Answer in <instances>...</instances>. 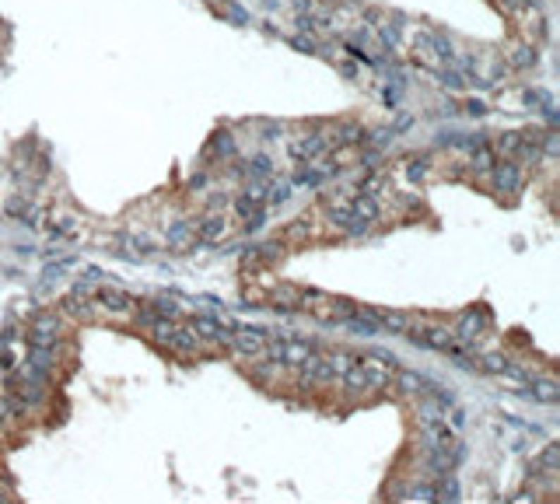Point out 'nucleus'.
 Listing matches in <instances>:
<instances>
[{"mask_svg":"<svg viewBox=\"0 0 560 504\" xmlns=\"http://www.w3.org/2000/svg\"><path fill=\"white\" fill-rule=\"evenodd\" d=\"M490 176H494L497 193H504V197H518V190H522V168H518V161H515V158H508V161H501V165L494 161Z\"/></svg>","mask_w":560,"mask_h":504,"instance_id":"obj_5","label":"nucleus"},{"mask_svg":"<svg viewBox=\"0 0 560 504\" xmlns=\"http://www.w3.org/2000/svg\"><path fill=\"white\" fill-rule=\"evenodd\" d=\"M287 197H291V183H277V179H270L267 183V200L270 207H280V203H287Z\"/></svg>","mask_w":560,"mask_h":504,"instance_id":"obj_27","label":"nucleus"},{"mask_svg":"<svg viewBox=\"0 0 560 504\" xmlns=\"http://www.w3.org/2000/svg\"><path fill=\"white\" fill-rule=\"evenodd\" d=\"M420 35H424V42L431 46V53H434L442 63H452V60H456V46H452L449 35H442V32H420Z\"/></svg>","mask_w":560,"mask_h":504,"instance_id":"obj_13","label":"nucleus"},{"mask_svg":"<svg viewBox=\"0 0 560 504\" xmlns=\"http://www.w3.org/2000/svg\"><path fill=\"white\" fill-rule=\"evenodd\" d=\"M403 498H406V501H424V504H431V501H434V480H431V484H417V487H413V491H406Z\"/></svg>","mask_w":560,"mask_h":504,"instance_id":"obj_32","label":"nucleus"},{"mask_svg":"<svg viewBox=\"0 0 560 504\" xmlns=\"http://www.w3.org/2000/svg\"><path fill=\"white\" fill-rule=\"evenodd\" d=\"M532 498H536V494H532V491H522V494H515V498H511V501L525 504V501H532Z\"/></svg>","mask_w":560,"mask_h":504,"instance_id":"obj_47","label":"nucleus"},{"mask_svg":"<svg viewBox=\"0 0 560 504\" xmlns=\"http://www.w3.org/2000/svg\"><path fill=\"white\" fill-rule=\"evenodd\" d=\"M49 235H53V238H74V235H78V221H74V217H67V221H60V224L53 221Z\"/></svg>","mask_w":560,"mask_h":504,"instance_id":"obj_33","label":"nucleus"},{"mask_svg":"<svg viewBox=\"0 0 560 504\" xmlns=\"http://www.w3.org/2000/svg\"><path fill=\"white\" fill-rule=\"evenodd\" d=\"M396 386H399V393H406V396H424V400H427V393L434 389L431 379H424V375H417V371H406V368H396Z\"/></svg>","mask_w":560,"mask_h":504,"instance_id":"obj_10","label":"nucleus"},{"mask_svg":"<svg viewBox=\"0 0 560 504\" xmlns=\"http://www.w3.org/2000/svg\"><path fill=\"white\" fill-rule=\"evenodd\" d=\"M540 154H550V158H557L560 154V137H557V130L550 126L547 133H543V144H540Z\"/></svg>","mask_w":560,"mask_h":504,"instance_id":"obj_34","label":"nucleus"},{"mask_svg":"<svg viewBox=\"0 0 560 504\" xmlns=\"http://www.w3.org/2000/svg\"><path fill=\"white\" fill-rule=\"evenodd\" d=\"M365 126H358V123H340L336 130H333V140L329 144H340V147H351V144H365Z\"/></svg>","mask_w":560,"mask_h":504,"instance_id":"obj_15","label":"nucleus"},{"mask_svg":"<svg viewBox=\"0 0 560 504\" xmlns=\"http://www.w3.org/2000/svg\"><path fill=\"white\" fill-rule=\"evenodd\" d=\"M224 235H228V217H224V214H210L203 224H196V242L214 245V242H221Z\"/></svg>","mask_w":560,"mask_h":504,"instance_id":"obj_11","label":"nucleus"},{"mask_svg":"<svg viewBox=\"0 0 560 504\" xmlns=\"http://www.w3.org/2000/svg\"><path fill=\"white\" fill-rule=\"evenodd\" d=\"M189 329H193L200 340H217V343H228V333H231V329H228L217 315H196Z\"/></svg>","mask_w":560,"mask_h":504,"instance_id":"obj_9","label":"nucleus"},{"mask_svg":"<svg viewBox=\"0 0 560 504\" xmlns=\"http://www.w3.org/2000/svg\"><path fill=\"white\" fill-rule=\"evenodd\" d=\"M522 140H525V133H518V130H508V133H501V140H497V151H501L504 158H518V151H522Z\"/></svg>","mask_w":560,"mask_h":504,"instance_id":"obj_22","label":"nucleus"},{"mask_svg":"<svg viewBox=\"0 0 560 504\" xmlns=\"http://www.w3.org/2000/svg\"><path fill=\"white\" fill-rule=\"evenodd\" d=\"M410 123H413V119H410L406 112H399V119H396V126H389V130H392V133H399V130H410Z\"/></svg>","mask_w":560,"mask_h":504,"instance_id":"obj_43","label":"nucleus"},{"mask_svg":"<svg viewBox=\"0 0 560 504\" xmlns=\"http://www.w3.org/2000/svg\"><path fill=\"white\" fill-rule=\"evenodd\" d=\"M329 137H322V133H308V137H298V140H291L287 144V154L294 158V161H301V165H312V161H319L322 154H329Z\"/></svg>","mask_w":560,"mask_h":504,"instance_id":"obj_3","label":"nucleus"},{"mask_svg":"<svg viewBox=\"0 0 560 504\" xmlns=\"http://www.w3.org/2000/svg\"><path fill=\"white\" fill-rule=\"evenodd\" d=\"M329 176H326V168H315V165H301L298 168V176L291 179V186H308V190H315V186H322Z\"/></svg>","mask_w":560,"mask_h":504,"instance_id":"obj_17","label":"nucleus"},{"mask_svg":"<svg viewBox=\"0 0 560 504\" xmlns=\"http://www.w3.org/2000/svg\"><path fill=\"white\" fill-rule=\"evenodd\" d=\"M434 78H438L445 88H452V92H459V88L466 85V78H463L459 70H449V63H445V67H438V70H434Z\"/></svg>","mask_w":560,"mask_h":504,"instance_id":"obj_28","label":"nucleus"},{"mask_svg":"<svg viewBox=\"0 0 560 504\" xmlns=\"http://www.w3.org/2000/svg\"><path fill=\"white\" fill-rule=\"evenodd\" d=\"M449 410H452V431H463V427H466V413L456 410V406H449Z\"/></svg>","mask_w":560,"mask_h":504,"instance_id":"obj_42","label":"nucleus"},{"mask_svg":"<svg viewBox=\"0 0 560 504\" xmlns=\"http://www.w3.org/2000/svg\"><path fill=\"white\" fill-rule=\"evenodd\" d=\"M368 357L382 361V364H385V368H392V371L399 368V357H396V354H389V350H378V347H372V350H368Z\"/></svg>","mask_w":560,"mask_h":504,"instance_id":"obj_39","label":"nucleus"},{"mask_svg":"<svg viewBox=\"0 0 560 504\" xmlns=\"http://www.w3.org/2000/svg\"><path fill=\"white\" fill-rule=\"evenodd\" d=\"M522 400H536V403H557L560 400V386L554 379H540L532 375L529 386H522Z\"/></svg>","mask_w":560,"mask_h":504,"instance_id":"obj_8","label":"nucleus"},{"mask_svg":"<svg viewBox=\"0 0 560 504\" xmlns=\"http://www.w3.org/2000/svg\"><path fill=\"white\" fill-rule=\"evenodd\" d=\"M473 151H476V154H473V168H476V172H490V168H494V151H490L487 144H483V147H473Z\"/></svg>","mask_w":560,"mask_h":504,"instance_id":"obj_30","label":"nucleus"},{"mask_svg":"<svg viewBox=\"0 0 560 504\" xmlns=\"http://www.w3.org/2000/svg\"><path fill=\"white\" fill-rule=\"evenodd\" d=\"M196 245V224L179 221L169 228V249H193Z\"/></svg>","mask_w":560,"mask_h":504,"instance_id":"obj_14","label":"nucleus"},{"mask_svg":"<svg viewBox=\"0 0 560 504\" xmlns=\"http://www.w3.org/2000/svg\"><path fill=\"white\" fill-rule=\"evenodd\" d=\"M53 361H56V350H53V347H32V343H28V357L21 361V371H18V375H25V379H32V382H46Z\"/></svg>","mask_w":560,"mask_h":504,"instance_id":"obj_4","label":"nucleus"},{"mask_svg":"<svg viewBox=\"0 0 560 504\" xmlns=\"http://www.w3.org/2000/svg\"><path fill=\"white\" fill-rule=\"evenodd\" d=\"M169 347H176L179 354H196L200 336H196L193 329H176V333H172V340H169Z\"/></svg>","mask_w":560,"mask_h":504,"instance_id":"obj_21","label":"nucleus"},{"mask_svg":"<svg viewBox=\"0 0 560 504\" xmlns=\"http://www.w3.org/2000/svg\"><path fill=\"white\" fill-rule=\"evenodd\" d=\"M56 340H60V319L56 315H35L32 329H28V343L32 347H53L56 350Z\"/></svg>","mask_w":560,"mask_h":504,"instance_id":"obj_6","label":"nucleus"},{"mask_svg":"<svg viewBox=\"0 0 560 504\" xmlns=\"http://www.w3.org/2000/svg\"><path fill=\"white\" fill-rule=\"evenodd\" d=\"M235 140H231V133H214V140H210V154H217V158H235Z\"/></svg>","mask_w":560,"mask_h":504,"instance_id":"obj_25","label":"nucleus"},{"mask_svg":"<svg viewBox=\"0 0 560 504\" xmlns=\"http://www.w3.org/2000/svg\"><path fill=\"white\" fill-rule=\"evenodd\" d=\"M406 336H410V343L413 347H424V350H449V347H456V333L452 329H445V326H434V322H424V326H410L406 329Z\"/></svg>","mask_w":560,"mask_h":504,"instance_id":"obj_2","label":"nucleus"},{"mask_svg":"<svg viewBox=\"0 0 560 504\" xmlns=\"http://www.w3.org/2000/svg\"><path fill=\"white\" fill-rule=\"evenodd\" d=\"M501 7L511 14H525V11H536V0H501Z\"/></svg>","mask_w":560,"mask_h":504,"instance_id":"obj_38","label":"nucleus"},{"mask_svg":"<svg viewBox=\"0 0 560 504\" xmlns=\"http://www.w3.org/2000/svg\"><path fill=\"white\" fill-rule=\"evenodd\" d=\"M382 186H385V172H372L368 179H361V193H368V197H375Z\"/></svg>","mask_w":560,"mask_h":504,"instance_id":"obj_36","label":"nucleus"},{"mask_svg":"<svg viewBox=\"0 0 560 504\" xmlns=\"http://www.w3.org/2000/svg\"><path fill=\"white\" fill-rule=\"evenodd\" d=\"M536 63H540V53H536L532 46H515V49H511V63H508V67L529 70V67H536Z\"/></svg>","mask_w":560,"mask_h":504,"instance_id":"obj_19","label":"nucleus"},{"mask_svg":"<svg viewBox=\"0 0 560 504\" xmlns=\"http://www.w3.org/2000/svg\"><path fill=\"white\" fill-rule=\"evenodd\" d=\"M280 130H284V123H263V133H267V137H277Z\"/></svg>","mask_w":560,"mask_h":504,"instance_id":"obj_45","label":"nucleus"},{"mask_svg":"<svg viewBox=\"0 0 560 504\" xmlns=\"http://www.w3.org/2000/svg\"><path fill=\"white\" fill-rule=\"evenodd\" d=\"M291 46H294L298 53H319V46H315L312 39H305V35H291Z\"/></svg>","mask_w":560,"mask_h":504,"instance_id":"obj_40","label":"nucleus"},{"mask_svg":"<svg viewBox=\"0 0 560 504\" xmlns=\"http://www.w3.org/2000/svg\"><path fill=\"white\" fill-rule=\"evenodd\" d=\"M522 99H525V105L540 109V105H547V102H550V95H547L543 88H525V92H522Z\"/></svg>","mask_w":560,"mask_h":504,"instance_id":"obj_37","label":"nucleus"},{"mask_svg":"<svg viewBox=\"0 0 560 504\" xmlns=\"http://www.w3.org/2000/svg\"><path fill=\"white\" fill-rule=\"evenodd\" d=\"M483 326H487V315L483 312H476V308H469L459 315V340L463 343H476V336L483 333Z\"/></svg>","mask_w":560,"mask_h":504,"instance_id":"obj_12","label":"nucleus"},{"mask_svg":"<svg viewBox=\"0 0 560 504\" xmlns=\"http://www.w3.org/2000/svg\"><path fill=\"white\" fill-rule=\"evenodd\" d=\"M351 207H354V217H365V221L375 224V217H378V200H375V197L361 193L358 200H351Z\"/></svg>","mask_w":560,"mask_h":504,"instance_id":"obj_23","label":"nucleus"},{"mask_svg":"<svg viewBox=\"0 0 560 504\" xmlns=\"http://www.w3.org/2000/svg\"><path fill=\"white\" fill-rule=\"evenodd\" d=\"M263 207H267V203L252 200V197H245V193H242V197L235 200V210H238V217H252V214H256V210H263Z\"/></svg>","mask_w":560,"mask_h":504,"instance_id":"obj_35","label":"nucleus"},{"mask_svg":"<svg viewBox=\"0 0 560 504\" xmlns=\"http://www.w3.org/2000/svg\"><path fill=\"white\" fill-rule=\"evenodd\" d=\"M403 168H406V179H410V183H420V179L427 176L431 161H427L424 154H413V158H406V165H403Z\"/></svg>","mask_w":560,"mask_h":504,"instance_id":"obj_26","label":"nucleus"},{"mask_svg":"<svg viewBox=\"0 0 560 504\" xmlns=\"http://www.w3.org/2000/svg\"><path fill=\"white\" fill-rule=\"evenodd\" d=\"M508 368V357L504 354H483L480 357V371H494V375H501Z\"/></svg>","mask_w":560,"mask_h":504,"instance_id":"obj_31","label":"nucleus"},{"mask_svg":"<svg viewBox=\"0 0 560 504\" xmlns=\"http://www.w3.org/2000/svg\"><path fill=\"white\" fill-rule=\"evenodd\" d=\"M245 176H252V179H274V161L267 154H252L245 161Z\"/></svg>","mask_w":560,"mask_h":504,"instance_id":"obj_20","label":"nucleus"},{"mask_svg":"<svg viewBox=\"0 0 560 504\" xmlns=\"http://www.w3.org/2000/svg\"><path fill=\"white\" fill-rule=\"evenodd\" d=\"M329 217L340 224V228H347V221L354 217V207H351V200H336L329 203Z\"/></svg>","mask_w":560,"mask_h":504,"instance_id":"obj_29","label":"nucleus"},{"mask_svg":"<svg viewBox=\"0 0 560 504\" xmlns=\"http://www.w3.org/2000/svg\"><path fill=\"white\" fill-rule=\"evenodd\" d=\"M434 501H459V484L452 473H442V480H434Z\"/></svg>","mask_w":560,"mask_h":504,"instance_id":"obj_18","label":"nucleus"},{"mask_svg":"<svg viewBox=\"0 0 560 504\" xmlns=\"http://www.w3.org/2000/svg\"><path fill=\"white\" fill-rule=\"evenodd\" d=\"M294 11H298V14H308V11H315V0H294Z\"/></svg>","mask_w":560,"mask_h":504,"instance_id":"obj_44","label":"nucleus"},{"mask_svg":"<svg viewBox=\"0 0 560 504\" xmlns=\"http://www.w3.org/2000/svg\"><path fill=\"white\" fill-rule=\"evenodd\" d=\"M231 21H245V11H242V7H235V4H231Z\"/></svg>","mask_w":560,"mask_h":504,"instance_id":"obj_48","label":"nucleus"},{"mask_svg":"<svg viewBox=\"0 0 560 504\" xmlns=\"http://www.w3.org/2000/svg\"><path fill=\"white\" fill-rule=\"evenodd\" d=\"M291 235H294V238H305V221H294V224H291Z\"/></svg>","mask_w":560,"mask_h":504,"instance_id":"obj_46","label":"nucleus"},{"mask_svg":"<svg viewBox=\"0 0 560 504\" xmlns=\"http://www.w3.org/2000/svg\"><path fill=\"white\" fill-rule=\"evenodd\" d=\"M463 112H469V116H483V112H487V105H483V102H476V99H469V102H463Z\"/></svg>","mask_w":560,"mask_h":504,"instance_id":"obj_41","label":"nucleus"},{"mask_svg":"<svg viewBox=\"0 0 560 504\" xmlns=\"http://www.w3.org/2000/svg\"><path fill=\"white\" fill-rule=\"evenodd\" d=\"M536 469H543V473H557L560 469V445L557 441L543 448V455L536 459Z\"/></svg>","mask_w":560,"mask_h":504,"instance_id":"obj_24","label":"nucleus"},{"mask_svg":"<svg viewBox=\"0 0 560 504\" xmlns=\"http://www.w3.org/2000/svg\"><path fill=\"white\" fill-rule=\"evenodd\" d=\"M375 315V322L382 326V329H392V333H406L410 329V319L403 315V312H385V308H368Z\"/></svg>","mask_w":560,"mask_h":504,"instance_id":"obj_16","label":"nucleus"},{"mask_svg":"<svg viewBox=\"0 0 560 504\" xmlns=\"http://www.w3.org/2000/svg\"><path fill=\"white\" fill-rule=\"evenodd\" d=\"M267 340H270V333L260 329V326H235V329L228 333V347H231L238 357H260V354L267 350Z\"/></svg>","mask_w":560,"mask_h":504,"instance_id":"obj_1","label":"nucleus"},{"mask_svg":"<svg viewBox=\"0 0 560 504\" xmlns=\"http://www.w3.org/2000/svg\"><path fill=\"white\" fill-rule=\"evenodd\" d=\"M95 298L98 305L105 308V312H116V315H133L140 305L133 295H126V291H119V288H102V291H95Z\"/></svg>","mask_w":560,"mask_h":504,"instance_id":"obj_7","label":"nucleus"}]
</instances>
